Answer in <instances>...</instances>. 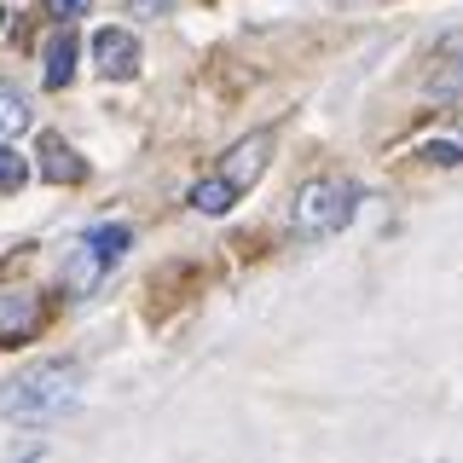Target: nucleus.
Returning a JSON list of instances; mask_svg holds the SVG:
<instances>
[{
	"mask_svg": "<svg viewBox=\"0 0 463 463\" xmlns=\"http://www.w3.org/2000/svg\"><path fill=\"white\" fill-rule=\"evenodd\" d=\"M429 163H463V151H458V145H429Z\"/></svg>",
	"mask_w": 463,
	"mask_h": 463,
	"instance_id": "obj_13",
	"label": "nucleus"
},
{
	"mask_svg": "<svg viewBox=\"0 0 463 463\" xmlns=\"http://www.w3.org/2000/svg\"><path fill=\"white\" fill-rule=\"evenodd\" d=\"M267 151H272V139H267V134H250V139H238V151L226 156L221 180L232 185V192H250V185H255V174L267 168Z\"/></svg>",
	"mask_w": 463,
	"mask_h": 463,
	"instance_id": "obj_4",
	"label": "nucleus"
},
{
	"mask_svg": "<svg viewBox=\"0 0 463 463\" xmlns=\"http://www.w3.org/2000/svg\"><path fill=\"white\" fill-rule=\"evenodd\" d=\"M93 64L105 70V76H116V81L139 76V41L128 35V29H99L93 35Z\"/></svg>",
	"mask_w": 463,
	"mask_h": 463,
	"instance_id": "obj_3",
	"label": "nucleus"
},
{
	"mask_svg": "<svg viewBox=\"0 0 463 463\" xmlns=\"http://www.w3.org/2000/svg\"><path fill=\"white\" fill-rule=\"evenodd\" d=\"M446 52H452V64L440 70V76H434V93H463V41H446Z\"/></svg>",
	"mask_w": 463,
	"mask_h": 463,
	"instance_id": "obj_10",
	"label": "nucleus"
},
{
	"mask_svg": "<svg viewBox=\"0 0 463 463\" xmlns=\"http://www.w3.org/2000/svg\"><path fill=\"white\" fill-rule=\"evenodd\" d=\"M0 24H6V12H0Z\"/></svg>",
	"mask_w": 463,
	"mask_h": 463,
	"instance_id": "obj_14",
	"label": "nucleus"
},
{
	"mask_svg": "<svg viewBox=\"0 0 463 463\" xmlns=\"http://www.w3.org/2000/svg\"><path fill=\"white\" fill-rule=\"evenodd\" d=\"M41 174H47L52 185H76L87 174V163L64 145V134H41Z\"/></svg>",
	"mask_w": 463,
	"mask_h": 463,
	"instance_id": "obj_5",
	"label": "nucleus"
},
{
	"mask_svg": "<svg viewBox=\"0 0 463 463\" xmlns=\"http://www.w3.org/2000/svg\"><path fill=\"white\" fill-rule=\"evenodd\" d=\"M47 12H52V18H81L87 0H47Z\"/></svg>",
	"mask_w": 463,
	"mask_h": 463,
	"instance_id": "obj_12",
	"label": "nucleus"
},
{
	"mask_svg": "<svg viewBox=\"0 0 463 463\" xmlns=\"http://www.w3.org/2000/svg\"><path fill=\"white\" fill-rule=\"evenodd\" d=\"M81 400V376L70 365H29L0 383V417L12 423H47Z\"/></svg>",
	"mask_w": 463,
	"mask_h": 463,
	"instance_id": "obj_1",
	"label": "nucleus"
},
{
	"mask_svg": "<svg viewBox=\"0 0 463 463\" xmlns=\"http://www.w3.org/2000/svg\"><path fill=\"white\" fill-rule=\"evenodd\" d=\"M76 35H58L47 47V87H70V76H76Z\"/></svg>",
	"mask_w": 463,
	"mask_h": 463,
	"instance_id": "obj_6",
	"label": "nucleus"
},
{
	"mask_svg": "<svg viewBox=\"0 0 463 463\" xmlns=\"http://www.w3.org/2000/svg\"><path fill=\"white\" fill-rule=\"evenodd\" d=\"M24 128H29V105H24V93L0 87V145H6V139H18Z\"/></svg>",
	"mask_w": 463,
	"mask_h": 463,
	"instance_id": "obj_7",
	"label": "nucleus"
},
{
	"mask_svg": "<svg viewBox=\"0 0 463 463\" xmlns=\"http://www.w3.org/2000/svg\"><path fill=\"white\" fill-rule=\"evenodd\" d=\"M12 185H24V156L0 145V192H12Z\"/></svg>",
	"mask_w": 463,
	"mask_h": 463,
	"instance_id": "obj_11",
	"label": "nucleus"
},
{
	"mask_svg": "<svg viewBox=\"0 0 463 463\" xmlns=\"http://www.w3.org/2000/svg\"><path fill=\"white\" fill-rule=\"evenodd\" d=\"M128 250V232L122 226H99V232H87V255L93 260H116Z\"/></svg>",
	"mask_w": 463,
	"mask_h": 463,
	"instance_id": "obj_8",
	"label": "nucleus"
},
{
	"mask_svg": "<svg viewBox=\"0 0 463 463\" xmlns=\"http://www.w3.org/2000/svg\"><path fill=\"white\" fill-rule=\"evenodd\" d=\"M232 197H238V192H232L226 180H203L197 192H192V203H197L203 214H221V209H232Z\"/></svg>",
	"mask_w": 463,
	"mask_h": 463,
	"instance_id": "obj_9",
	"label": "nucleus"
},
{
	"mask_svg": "<svg viewBox=\"0 0 463 463\" xmlns=\"http://www.w3.org/2000/svg\"><path fill=\"white\" fill-rule=\"evenodd\" d=\"M347 214H354V185L347 180H313L301 185V203H296V226L307 238H325V232H342Z\"/></svg>",
	"mask_w": 463,
	"mask_h": 463,
	"instance_id": "obj_2",
	"label": "nucleus"
}]
</instances>
